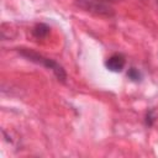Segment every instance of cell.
<instances>
[{
    "mask_svg": "<svg viewBox=\"0 0 158 158\" xmlns=\"http://www.w3.org/2000/svg\"><path fill=\"white\" fill-rule=\"evenodd\" d=\"M22 54L26 56L27 58H30L31 60H35V62H37V63L41 62V63L44 64L47 68L52 69V70L56 73V75L58 77L59 80H62V81L65 80V73H64L63 68H62L60 65H58L56 62H53V60H51V59H48V58H43L42 56H38V54L32 53V52H28V51H27V52H22Z\"/></svg>",
    "mask_w": 158,
    "mask_h": 158,
    "instance_id": "cell-1",
    "label": "cell"
},
{
    "mask_svg": "<svg viewBox=\"0 0 158 158\" xmlns=\"http://www.w3.org/2000/svg\"><path fill=\"white\" fill-rule=\"evenodd\" d=\"M125 64H126V59H125V57H123L122 54H120V53L112 54V56L109 57V58L106 59V62H105L106 68H107L109 70H111V72H121V70L123 69Z\"/></svg>",
    "mask_w": 158,
    "mask_h": 158,
    "instance_id": "cell-2",
    "label": "cell"
},
{
    "mask_svg": "<svg viewBox=\"0 0 158 158\" xmlns=\"http://www.w3.org/2000/svg\"><path fill=\"white\" fill-rule=\"evenodd\" d=\"M33 35L37 37V38H42V37H46L47 35H48V32H49V28L46 26V25H43V23H40V25H36L35 27H33Z\"/></svg>",
    "mask_w": 158,
    "mask_h": 158,
    "instance_id": "cell-3",
    "label": "cell"
},
{
    "mask_svg": "<svg viewBox=\"0 0 158 158\" xmlns=\"http://www.w3.org/2000/svg\"><path fill=\"white\" fill-rule=\"evenodd\" d=\"M127 77H128L130 79L137 81V80H141L142 74H141V72H139L138 69H136V68H130V70L127 72Z\"/></svg>",
    "mask_w": 158,
    "mask_h": 158,
    "instance_id": "cell-4",
    "label": "cell"
}]
</instances>
